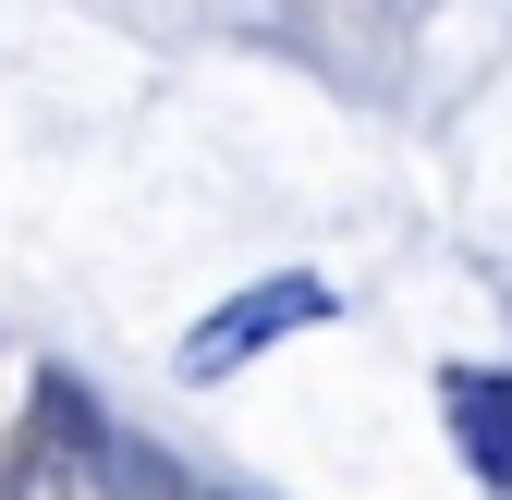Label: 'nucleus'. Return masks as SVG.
I'll return each instance as SVG.
<instances>
[{"label": "nucleus", "instance_id": "f257e3e1", "mask_svg": "<svg viewBox=\"0 0 512 500\" xmlns=\"http://www.w3.org/2000/svg\"><path fill=\"white\" fill-rule=\"evenodd\" d=\"M0 500H122L110 488V440L86 427V403L49 379V403H37V427L13 440V464H0Z\"/></svg>", "mask_w": 512, "mask_h": 500}, {"label": "nucleus", "instance_id": "f03ea898", "mask_svg": "<svg viewBox=\"0 0 512 500\" xmlns=\"http://www.w3.org/2000/svg\"><path fill=\"white\" fill-rule=\"evenodd\" d=\"M317 318H330V293H317V281H256V293H232L220 318H208L196 342H183V379H232V366H244L256 342H281V330H317Z\"/></svg>", "mask_w": 512, "mask_h": 500}, {"label": "nucleus", "instance_id": "7ed1b4c3", "mask_svg": "<svg viewBox=\"0 0 512 500\" xmlns=\"http://www.w3.org/2000/svg\"><path fill=\"white\" fill-rule=\"evenodd\" d=\"M452 427H464V452H476V476H500L512 488V379H452Z\"/></svg>", "mask_w": 512, "mask_h": 500}]
</instances>
